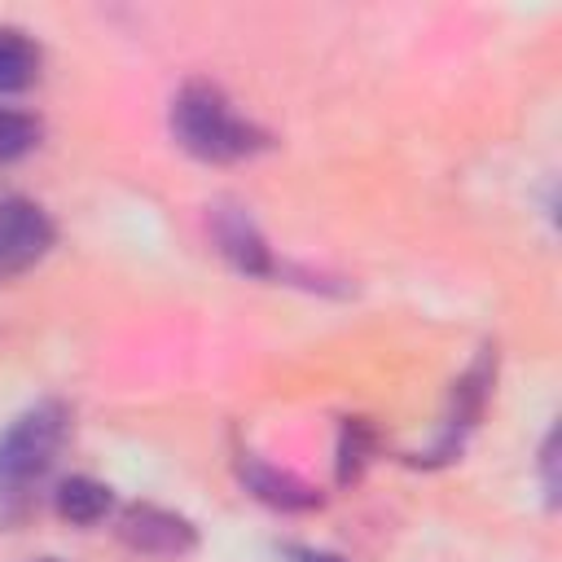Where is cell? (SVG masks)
<instances>
[{
    "mask_svg": "<svg viewBox=\"0 0 562 562\" xmlns=\"http://www.w3.org/2000/svg\"><path fill=\"white\" fill-rule=\"evenodd\" d=\"M171 136L184 154H193L198 162H215V167L255 158L272 145V136L259 123L241 119L233 101L224 97V88L211 79L180 83V92L171 97Z\"/></svg>",
    "mask_w": 562,
    "mask_h": 562,
    "instance_id": "cell-1",
    "label": "cell"
},
{
    "mask_svg": "<svg viewBox=\"0 0 562 562\" xmlns=\"http://www.w3.org/2000/svg\"><path fill=\"white\" fill-rule=\"evenodd\" d=\"M70 435V408L61 400H40L18 413L0 435V514H18L31 492L53 470Z\"/></svg>",
    "mask_w": 562,
    "mask_h": 562,
    "instance_id": "cell-2",
    "label": "cell"
},
{
    "mask_svg": "<svg viewBox=\"0 0 562 562\" xmlns=\"http://www.w3.org/2000/svg\"><path fill=\"white\" fill-rule=\"evenodd\" d=\"M57 241L48 211L31 198H0V285L35 268Z\"/></svg>",
    "mask_w": 562,
    "mask_h": 562,
    "instance_id": "cell-3",
    "label": "cell"
},
{
    "mask_svg": "<svg viewBox=\"0 0 562 562\" xmlns=\"http://www.w3.org/2000/svg\"><path fill=\"white\" fill-rule=\"evenodd\" d=\"M206 224H211L215 250H220L237 272H246V277H277V272H281V263H277L268 237L259 233V224L250 220L246 206H237V202H215Z\"/></svg>",
    "mask_w": 562,
    "mask_h": 562,
    "instance_id": "cell-4",
    "label": "cell"
},
{
    "mask_svg": "<svg viewBox=\"0 0 562 562\" xmlns=\"http://www.w3.org/2000/svg\"><path fill=\"white\" fill-rule=\"evenodd\" d=\"M119 536L127 549L149 553V558H184L198 544V527L184 514L149 505V501H136L119 514Z\"/></svg>",
    "mask_w": 562,
    "mask_h": 562,
    "instance_id": "cell-5",
    "label": "cell"
},
{
    "mask_svg": "<svg viewBox=\"0 0 562 562\" xmlns=\"http://www.w3.org/2000/svg\"><path fill=\"white\" fill-rule=\"evenodd\" d=\"M237 479H241V487L255 501H263V505H272L281 514H303V509H316L321 505V492L312 483H303L290 470H277L272 461H263L255 452H241L237 457Z\"/></svg>",
    "mask_w": 562,
    "mask_h": 562,
    "instance_id": "cell-6",
    "label": "cell"
},
{
    "mask_svg": "<svg viewBox=\"0 0 562 562\" xmlns=\"http://www.w3.org/2000/svg\"><path fill=\"white\" fill-rule=\"evenodd\" d=\"M44 53L22 26H0V97L26 92L40 79Z\"/></svg>",
    "mask_w": 562,
    "mask_h": 562,
    "instance_id": "cell-7",
    "label": "cell"
},
{
    "mask_svg": "<svg viewBox=\"0 0 562 562\" xmlns=\"http://www.w3.org/2000/svg\"><path fill=\"white\" fill-rule=\"evenodd\" d=\"M53 505H57V514H61L66 522H75V527H92V522H101V518L110 514L114 492H110L101 479L70 474V479H61V483H57Z\"/></svg>",
    "mask_w": 562,
    "mask_h": 562,
    "instance_id": "cell-8",
    "label": "cell"
},
{
    "mask_svg": "<svg viewBox=\"0 0 562 562\" xmlns=\"http://www.w3.org/2000/svg\"><path fill=\"white\" fill-rule=\"evenodd\" d=\"M373 452V426L364 417H347L338 435V483H356Z\"/></svg>",
    "mask_w": 562,
    "mask_h": 562,
    "instance_id": "cell-9",
    "label": "cell"
},
{
    "mask_svg": "<svg viewBox=\"0 0 562 562\" xmlns=\"http://www.w3.org/2000/svg\"><path fill=\"white\" fill-rule=\"evenodd\" d=\"M44 136V123L26 110H9L0 105V162H18L26 158Z\"/></svg>",
    "mask_w": 562,
    "mask_h": 562,
    "instance_id": "cell-10",
    "label": "cell"
},
{
    "mask_svg": "<svg viewBox=\"0 0 562 562\" xmlns=\"http://www.w3.org/2000/svg\"><path fill=\"white\" fill-rule=\"evenodd\" d=\"M540 479H544V496L549 505L558 501V430L544 435V448H540Z\"/></svg>",
    "mask_w": 562,
    "mask_h": 562,
    "instance_id": "cell-11",
    "label": "cell"
},
{
    "mask_svg": "<svg viewBox=\"0 0 562 562\" xmlns=\"http://www.w3.org/2000/svg\"><path fill=\"white\" fill-rule=\"evenodd\" d=\"M281 562H347V558L316 544H281Z\"/></svg>",
    "mask_w": 562,
    "mask_h": 562,
    "instance_id": "cell-12",
    "label": "cell"
}]
</instances>
